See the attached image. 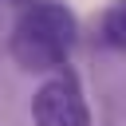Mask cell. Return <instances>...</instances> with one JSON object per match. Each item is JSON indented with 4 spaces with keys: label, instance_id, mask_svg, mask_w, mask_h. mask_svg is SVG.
<instances>
[{
    "label": "cell",
    "instance_id": "6da1fadb",
    "mask_svg": "<svg viewBox=\"0 0 126 126\" xmlns=\"http://www.w3.org/2000/svg\"><path fill=\"white\" fill-rule=\"evenodd\" d=\"M79 39V20L63 0H28L8 35V51L20 71L55 75L67 67V55Z\"/></svg>",
    "mask_w": 126,
    "mask_h": 126
},
{
    "label": "cell",
    "instance_id": "7a4b0ae2",
    "mask_svg": "<svg viewBox=\"0 0 126 126\" xmlns=\"http://www.w3.org/2000/svg\"><path fill=\"white\" fill-rule=\"evenodd\" d=\"M32 118L35 126H91V106L83 98L79 79L67 67L43 75V83L32 94Z\"/></svg>",
    "mask_w": 126,
    "mask_h": 126
},
{
    "label": "cell",
    "instance_id": "3957f363",
    "mask_svg": "<svg viewBox=\"0 0 126 126\" xmlns=\"http://www.w3.org/2000/svg\"><path fill=\"white\" fill-rule=\"evenodd\" d=\"M98 43L126 55V0L106 4V12L98 16Z\"/></svg>",
    "mask_w": 126,
    "mask_h": 126
}]
</instances>
